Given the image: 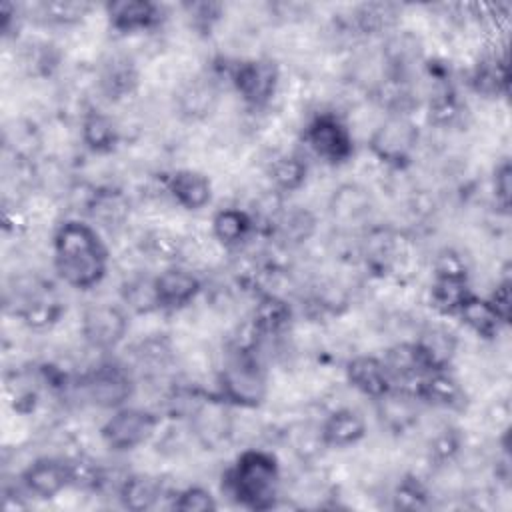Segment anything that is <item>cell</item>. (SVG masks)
I'll use <instances>...</instances> for the list:
<instances>
[{"instance_id":"6da1fadb","label":"cell","mask_w":512,"mask_h":512,"mask_svg":"<svg viewBox=\"0 0 512 512\" xmlns=\"http://www.w3.org/2000/svg\"><path fill=\"white\" fill-rule=\"evenodd\" d=\"M54 270L76 290L98 286L108 270V250L94 226L64 220L54 232Z\"/></svg>"},{"instance_id":"7a4b0ae2","label":"cell","mask_w":512,"mask_h":512,"mask_svg":"<svg viewBox=\"0 0 512 512\" xmlns=\"http://www.w3.org/2000/svg\"><path fill=\"white\" fill-rule=\"evenodd\" d=\"M224 492L250 510H272L280 502V466L272 452L244 450L224 474Z\"/></svg>"},{"instance_id":"3957f363","label":"cell","mask_w":512,"mask_h":512,"mask_svg":"<svg viewBox=\"0 0 512 512\" xmlns=\"http://www.w3.org/2000/svg\"><path fill=\"white\" fill-rule=\"evenodd\" d=\"M218 384V394L240 408H258L268 394L266 372L252 346H240L230 354L218 374Z\"/></svg>"},{"instance_id":"277c9868","label":"cell","mask_w":512,"mask_h":512,"mask_svg":"<svg viewBox=\"0 0 512 512\" xmlns=\"http://www.w3.org/2000/svg\"><path fill=\"white\" fill-rule=\"evenodd\" d=\"M420 140V128L408 114H386L368 140L370 152L390 168L410 164Z\"/></svg>"},{"instance_id":"5b68a950","label":"cell","mask_w":512,"mask_h":512,"mask_svg":"<svg viewBox=\"0 0 512 512\" xmlns=\"http://www.w3.org/2000/svg\"><path fill=\"white\" fill-rule=\"evenodd\" d=\"M226 76L240 98L252 108L266 106L276 94L280 82L278 66L268 58H250L228 64Z\"/></svg>"},{"instance_id":"8992f818","label":"cell","mask_w":512,"mask_h":512,"mask_svg":"<svg viewBox=\"0 0 512 512\" xmlns=\"http://www.w3.org/2000/svg\"><path fill=\"white\" fill-rule=\"evenodd\" d=\"M158 426V416L144 408L120 406L102 424L100 436L114 452H128L146 444Z\"/></svg>"},{"instance_id":"52a82bcc","label":"cell","mask_w":512,"mask_h":512,"mask_svg":"<svg viewBox=\"0 0 512 512\" xmlns=\"http://www.w3.org/2000/svg\"><path fill=\"white\" fill-rule=\"evenodd\" d=\"M80 390L94 406L116 410L134 394V380L124 366L100 362L80 378Z\"/></svg>"},{"instance_id":"ba28073f","label":"cell","mask_w":512,"mask_h":512,"mask_svg":"<svg viewBox=\"0 0 512 512\" xmlns=\"http://www.w3.org/2000/svg\"><path fill=\"white\" fill-rule=\"evenodd\" d=\"M230 406L220 394H204L190 412L192 436L204 450H218L230 442L234 432Z\"/></svg>"},{"instance_id":"9c48e42d","label":"cell","mask_w":512,"mask_h":512,"mask_svg":"<svg viewBox=\"0 0 512 512\" xmlns=\"http://www.w3.org/2000/svg\"><path fill=\"white\" fill-rule=\"evenodd\" d=\"M304 142L320 160L328 164H344L354 154L350 128L332 112H320L308 122Z\"/></svg>"},{"instance_id":"30bf717a","label":"cell","mask_w":512,"mask_h":512,"mask_svg":"<svg viewBox=\"0 0 512 512\" xmlns=\"http://www.w3.org/2000/svg\"><path fill=\"white\" fill-rule=\"evenodd\" d=\"M80 330L90 348L108 352L124 340L128 332V318L120 306L98 302L84 308Z\"/></svg>"},{"instance_id":"8fae6325","label":"cell","mask_w":512,"mask_h":512,"mask_svg":"<svg viewBox=\"0 0 512 512\" xmlns=\"http://www.w3.org/2000/svg\"><path fill=\"white\" fill-rule=\"evenodd\" d=\"M374 212L370 190L358 182H344L330 194L328 214L332 224L342 232L366 230Z\"/></svg>"},{"instance_id":"7c38bea8","label":"cell","mask_w":512,"mask_h":512,"mask_svg":"<svg viewBox=\"0 0 512 512\" xmlns=\"http://www.w3.org/2000/svg\"><path fill=\"white\" fill-rule=\"evenodd\" d=\"M382 62L386 78L410 82V76L422 62V44L410 30H396L388 34L382 46Z\"/></svg>"},{"instance_id":"4fadbf2b","label":"cell","mask_w":512,"mask_h":512,"mask_svg":"<svg viewBox=\"0 0 512 512\" xmlns=\"http://www.w3.org/2000/svg\"><path fill=\"white\" fill-rule=\"evenodd\" d=\"M374 402L380 426L392 434H402L418 422L420 398L414 390L392 386L388 392L374 398Z\"/></svg>"},{"instance_id":"5bb4252c","label":"cell","mask_w":512,"mask_h":512,"mask_svg":"<svg viewBox=\"0 0 512 512\" xmlns=\"http://www.w3.org/2000/svg\"><path fill=\"white\" fill-rule=\"evenodd\" d=\"M110 26L120 34L148 32L162 24L164 10L150 0H116L106 4Z\"/></svg>"},{"instance_id":"9a60e30c","label":"cell","mask_w":512,"mask_h":512,"mask_svg":"<svg viewBox=\"0 0 512 512\" xmlns=\"http://www.w3.org/2000/svg\"><path fill=\"white\" fill-rule=\"evenodd\" d=\"M22 486L28 494L48 500L58 496L70 484V466L64 458L44 456L34 460L22 472Z\"/></svg>"},{"instance_id":"2e32d148","label":"cell","mask_w":512,"mask_h":512,"mask_svg":"<svg viewBox=\"0 0 512 512\" xmlns=\"http://www.w3.org/2000/svg\"><path fill=\"white\" fill-rule=\"evenodd\" d=\"M154 288L158 298V308L180 310L188 306L202 290V282L196 274L186 268H166L154 276Z\"/></svg>"},{"instance_id":"e0dca14e","label":"cell","mask_w":512,"mask_h":512,"mask_svg":"<svg viewBox=\"0 0 512 512\" xmlns=\"http://www.w3.org/2000/svg\"><path fill=\"white\" fill-rule=\"evenodd\" d=\"M420 358L428 372L434 370H448L452 364L456 350H458V338L456 334L442 326V324H428L420 330L418 338L414 340Z\"/></svg>"},{"instance_id":"ac0fdd59","label":"cell","mask_w":512,"mask_h":512,"mask_svg":"<svg viewBox=\"0 0 512 512\" xmlns=\"http://www.w3.org/2000/svg\"><path fill=\"white\" fill-rule=\"evenodd\" d=\"M416 382L418 384L414 392L420 398V402L446 408V410H460L466 404L464 388L452 374H448V370L426 372Z\"/></svg>"},{"instance_id":"d6986e66","label":"cell","mask_w":512,"mask_h":512,"mask_svg":"<svg viewBox=\"0 0 512 512\" xmlns=\"http://www.w3.org/2000/svg\"><path fill=\"white\" fill-rule=\"evenodd\" d=\"M166 190L184 210H200L212 200V182L206 174L190 168L174 170L166 178Z\"/></svg>"},{"instance_id":"ffe728a7","label":"cell","mask_w":512,"mask_h":512,"mask_svg":"<svg viewBox=\"0 0 512 512\" xmlns=\"http://www.w3.org/2000/svg\"><path fill=\"white\" fill-rule=\"evenodd\" d=\"M218 106V86L212 78L198 76L186 82L176 94L178 114L188 122L208 118Z\"/></svg>"},{"instance_id":"44dd1931","label":"cell","mask_w":512,"mask_h":512,"mask_svg":"<svg viewBox=\"0 0 512 512\" xmlns=\"http://www.w3.org/2000/svg\"><path fill=\"white\" fill-rule=\"evenodd\" d=\"M346 380L352 388H356L360 394L370 396L372 400L388 392L394 384L384 368L382 358L376 356H354L346 364Z\"/></svg>"},{"instance_id":"7402d4cb","label":"cell","mask_w":512,"mask_h":512,"mask_svg":"<svg viewBox=\"0 0 512 512\" xmlns=\"http://www.w3.org/2000/svg\"><path fill=\"white\" fill-rule=\"evenodd\" d=\"M366 436L364 418L352 408H338L330 412L318 432V438L324 446L330 448H348L358 444Z\"/></svg>"},{"instance_id":"603a6c76","label":"cell","mask_w":512,"mask_h":512,"mask_svg":"<svg viewBox=\"0 0 512 512\" xmlns=\"http://www.w3.org/2000/svg\"><path fill=\"white\" fill-rule=\"evenodd\" d=\"M84 210L100 226L118 228L126 222V218L130 214V204H128V198L124 196V192H120L118 188L102 186V188H94L86 194Z\"/></svg>"},{"instance_id":"cb8c5ba5","label":"cell","mask_w":512,"mask_h":512,"mask_svg":"<svg viewBox=\"0 0 512 512\" xmlns=\"http://www.w3.org/2000/svg\"><path fill=\"white\" fill-rule=\"evenodd\" d=\"M316 216L302 206L282 208L278 218L274 220L270 234L286 248H296L306 244L316 232Z\"/></svg>"},{"instance_id":"d4e9b609","label":"cell","mask_w":512,"mask_h":512,"mask_svg":"<svg viewBox=\"0 0 512 512\" xmlns=\"http://www.w3.org/2000/svg\"><path fill=\"white\" fill-rule=\"evenodd\" d=\"M118 500L126 510L146 512L158 504L164 494L162 480L152 474H126L118 488Z\"/></svg>"},{"instance_id":"484cf974","label":"cell","mask_w":512,"mask_h":512,"mask_svg":"<svg viewBox=\"0 0 512 512\" xmlns=\"http://www.w3.org/2000/svg\"><path fill=\"white\" fill-rule=\"evenodd\" d=\"M398 236L394 230L384 226H368L362 240V256L370 270L386 274L396 262Z\"/></svg>"},{"instance_id":"4316f807","label":"cell","mask_w":512,"mask_h":512,"mask_svg":"<svg viewBox=\"0 0 512 512\" xmlns=\"http://www.w3.org/2000/svg\"><path fill=\"white\" fill-rule=\"evenodd\" d=\"M138 78H140L138 70L130 58L112 56L108 62H104L98 84L106 98L122 100L136 92Z\"/></svg>"},{"instance_id":"83f0119b","label":"cell","mask_w":512,"mask_h":512,"mask_svg":"<svg viewBox=\"0 0 512 512\" xmlns=\"http://www.w3.org/2000/svg\"><path fill=\"white\" fill-rule=\"evenodd\" d=\"M292 320L290 304L278 294H262L252 312V330L254 336H278L282 334Z\"/></svg>"},{"instance_id":"f1b7e54d","label":"cell","mask_w":512,"mask_h":512,"mask_svg":"<svg viewBox=\"0 0 512 512\" xmlns=\"http://www.w3.org/2000/svg\"><path fill=\"white\" fill-rule=\"evenodd\" d=\"M456 316L480 338H494L500 334V330L506 326V322L500 318L496 308L488 298H480L474 292L464 300V304L458 308Z\"/></svg>"},{"instance_id":"f546056e","label":"cell","mask_w":512,"mask_h":512,"mask_svg":"<svg viewBox=\"0 0 512 512\" xmlns=\"http://www.w3.org/2000/svg\"><path fill=\"white\" fill-rule=\"evenodd\" d=\"M384 368L394 382H412L422 378L428 370L420 358V352L414 342H398L390 346L382 356Z\"/></svg>"},{"instance_id":"4dcf8cb0","label":"cell","mask_w":512,"mask_h":512,"mask_svg":"<svg viewBox=\"0 0 512 512\" xmlns=\"http://www.w3.org/2000/svg\"><path fill=\"white\" fill-rule=\"evenodd\" d=\"M80 138L88 150L96 154H106L112 152L120 142V128L108 114L90 110L82 118Z\"/></svg>"},{"instance_id":"1f68e13d","label":"cell","mask_w":512,"mask_h":512,"mask_svg":"<svg viewBox=\"0 0 512 512\" xmlns=\"http://www.w3.org/2000/svg\"><path fill=\"white\" fill-rule=\"evenodd\" d=\"M254 220L246 210L222 208L212 218V236L226 248H238L254 230Z\"/></svg>"},{"instance_id":"d6a6232c","label":"cell","mask_w":512,"mask_h":512,"mask_svg":"<svg viewBox=\"0 0 512 512\" xmlns=\"http://www.w3.org/2000/svg\"><path fill=\"white\" fill-rule=\"evenodd\" d=\"M472 294L468 276H452V274H434V282L430 288L432 306L446 316H456L458 308Z\"/></svg>"},{"instance_id":"836d02e7","label":"cell","mask_w":512,"mask_h":512,"mask_svg":"<svg viewBox=\"0 0 512 512\" xmlns=\"http://www.w3.org/2000/svg\"><path fill=\"white\" fill-rule=\"evenodd\" d=\"M400 8L390 2H368L360 4L352 14V28L356 34H384L392 30L398 22Z\"/></svg>"},{"instance_id":"e575fe53","label":"cell","mask_w":512,"mask_h":512,"mask_svg":"<svg viewBox=\"0 0 512 512\" xmlns=\"http://www.w3.org/2000/svg\"><path fill=\"white\" fill-rule=\"evenodd\" d=\"M470 84L478 94L500 96L508 90V66L506 58L488 56L476 64L470 76Z\"/></svg>"},{"instance_id":"d590c367","label":"cell","mask_w":512,"mask_h":512,"mask_svg":"<svg viewBox=\"0 0 512 512\" xmlns=\"http://www.w3.org/2000/svg\"><path fill=\"white\" fill-rule=\"evenodd\" d=\"M92 10L88 2H74V0H48L34 6L38 14L36 20L52 26H74L82 22Z\"/></svg>"},{"instance_id":"8d00e7d4","label":"cell","mask_w":512,"mask_h":512,"mask_svg":"<svg viewBox=\"0 0 512 512\" xmlns=\"http://www.w3.org/2000/svg\"><path fill=\"white\" fill-rule=\"evenodd\" d=\"M122 302L134 312V314H150L158 308L154 278L150 276H130L124 280L120 288Z\"/></svg>"},{"instance_id":"74e56055","label":"cell","mask_w":512,"mask_h":512,"mask_svg":"<svg viewBox=\"0 0 512 512\" xmlns=\"http://www.w3.org/2000/svg\"><path fill=\"white\" fill-rule=\"evenodd\" d=\"M136 364L146 374H160L172 364V346L164 336H150L146 340H140L134 348Z\"/></svg>"},{"instance_id":"f35d334b","label":"cell","mask_w":512,"mask_h":512,"mask_svg":"<svg viewBox=\"0 0 512 512\" xmlns=\"http://www.w3.org/2000/svg\"><path fill=\"white\" fill-rule=\"evenodd\" d=\"M308 176V166L298 154L278 156L270 166V178L278 192L298 190Z\"/></svg>"},{"instance_id":"ab89813d","label":"cell","mask_w":512,"mask_h":512,"mask_svg":"<svg viewBox=\"0 0 512 512\" xmlns=\"http://www.w3.org/2000/svg\"><path fill=\"white\" fill-rule=\"evenodd\" d=\"M182 10L190 26L200 34H210L224 14V6L220 2H186L182 4Z\"/></svg>"},{"instance_id":"60d3db41","label":"cell","mask_w":512,"mask_h":512,"mask_svg":"<svg viewBox=\"0 0 512 512\" xmlns=\"http://www.w3.org/2000/svg\"><path fill=\"white\" fill-rule=\"evenodd\" d=\"M394 508L398 510H420L428 504V490L414 476H404L392 496Z\"/></svg>"},{"instance_id":"b9f144b4","label":"cell","mask_w":512,"mask_h":512,"mask_svg":"<svg viewBox=\"0 0 512 512\" xmlns=\"http://www.w3.org/2000/svg\"><path fill=\"white\" fill-rule=\"evenodd\" d=\"M216 498L210 490L202 486H188L180 490L174 498L172 508L178 512H210L216 510Z\"/></svg>"},{"instance_id":"7bdbcfd3","label":"cell","mask_w":512,"mask_h":512,"mask_svg":"<svg viewBox=\"0 0 512 512\" xmlns=\"http://www.w3.org/2000/svg\"><path fill=\"white\" fill-rule=\"evenodd\" d=\"M462 448V438L456 428H442L430 442V456L438 464L450 462Z\"/></svg>"},{"instance_id":"ee69618b","label":"cell","mask_w":512,"mask_h":512,"mask_svg":"<svg viewBox=\"0 0 512 512\" xmlns=\"http://www.w3.org/2000/svg\"><path fill=\"white\" fill-rule=\"evenodd\" d=\"M492 190H494V198L496 204L508 212L510 208V198H512V168L508 160H502L496 168H494V178H492Z\"/></svg>"},{"instance_id":"f6af8a7d","label":"cell","mask_w":512,"mask_h":512,"mask_svg":"<svg viewBox=\"0 0 512 512\" xmlns=\"http://www.w3.org/2000/svg\"><path fill=\"white\" fill-rule=\"evenodd\" d=\"M148 250L156 256V258H176V254L180 252V242L174 234L166 232V230H156L148 236Z\"/></svg>"},{"instance_id":"bcb514c9","label":"cell","mask_w":512,"mask_h":512,"mask_svg":"<svg viewBox=\"0 0 512 512\" xmlns=\"http://www.w3.org/2000/svg\"><path fill=\"white\" fill-rule=\"evenodd\" d=\"M492 302V306L496 308V312L500 314V318L508 324L510 322V310H512V296H510V280L508 278H502L494 292L490 294L488 298Z\"/></svg>"}]
</instances>
